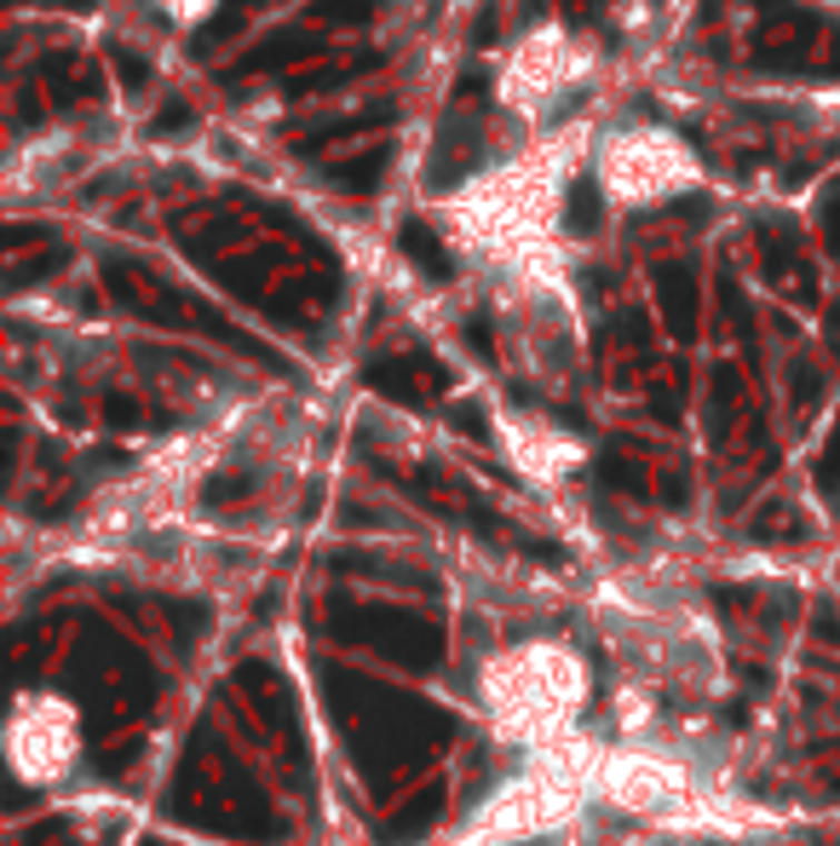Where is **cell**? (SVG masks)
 I'll return each mask as SVG.
<instances>
[{
    "instance_id": "cell-1",
    "label": "cell",
    "mask_w": 840,
    "mask_h": 846,
    "mask_svg": "<svg viewBox=\"0 0 840 846\" xmlns=\"http://www.w3.org/2000/svg\"><path fill=\"white\" fill-rule=\"evenodd\" d=\"M478 708L495 731V742L518 749L524 760L576 749L587 737V708H593V662L582 646L559 633H530L501 646L478 673Z\"/></svg>"
},
{
    "instance_id": "cell-2",
    "label": "cell",
    "mask_w": 840,
    "mask_h": 846,
    "mask_svg": "<svg viewBox=\"0 0 840 846\" xmlns=\"http://www.w3.org/2000/svg\"><path fill=\"white\" fill-rule=\"evenodd\" d=\"M0 742H7V766H12V777L23 789H58V784H70L76 766H81L87 720L63 691L29 686L7 708V731H0Z\"/></svg>"
},
{
    "instance_id": "cell-3",
    "label": "cell",
    "mask_w": 840,
    "mask_h": 846,
    "mask_svg": "<svg viewBox=\"0 0 840 846\" xmlns=\"http://www.w3.org/2000/svg\"><path fill=\"white\" fill-rule=\"evenodd\" d=\"M501 444L524 479H564L570 466H582V444L547 421H513V432H501Z\"/></svg>"
}]
</instances>
